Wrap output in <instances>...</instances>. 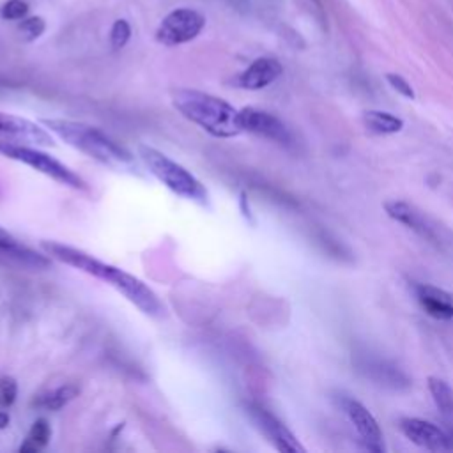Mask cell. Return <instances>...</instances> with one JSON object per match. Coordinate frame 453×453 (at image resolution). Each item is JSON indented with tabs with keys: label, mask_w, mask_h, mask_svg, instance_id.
<instances>
[{
	"label": "cell",
	"mask_w": 453,
	"mask_h": 453,
	"mask_svg": "<svg viewBox=\"0 0 453 453\" xmlns=\"http://www.w3.org/2000/svg\"><path fill=\"white\" fill-rule=\"evenodd\" d=\"M39 246L42 248L44 255H48L50 258H55L69 267H74L85 274H90L108 283L110 287L119 290L129 303H133L142 313L154 319H161L166 313V308L163 301L157 297V294L149 285H145L140 278L126 273L124 269L106 264L80 248H74L58 241L44 239L39 242Z\"/></svg>",
	"instance_id": "6da1fadb"
},
{
	"label": "cell",
	"mask_w": 453,
	"mask_h": 453,
	"mask_svg": "<svg viewBox=\"0 0 453 453\" xmlns=\"http://www.w3.org/2000/svg\"><path fill=\"white\" fill-rule=\"evenodd\" d=\"M42 126L67 145L110 168H134V156L96 126L69 119H42Z\"/></svg>",
	"instance_id": "7a4b0ae2"
},
{
	"label": "cell",
	"mask_w": 453,
	"mask_h": 453,
	"mask_svg": "<svg viewBox=\"0 0 453 453\" xmlns=\"http://www.w3.org/2000/svg\"><path fill=\"white\" fill-rule=\"evenodd\" d=\"M172 104L184 119L214 138H234L242 133L239 110L223 97L195 88H177L172 92Z\"/></svg>",
	"instance_id": "3957f363"
},
{
	"label": "cell",
	"mask_w": 453,
	"mask_h": 453,
	"mask_svg": "<svg viewBox=\"0 0 453 453\" xmlns=\"http://www.w3.org/2000/svg\"><path fill=\"white\" fill-rule=\"evenodd\" d=\"M138 157L142 159L149 173L156 177L173 195L191 200L198 205L209 203V191L205 189V186L180 163L173 161L172 157L150 145H140Z\"/></svg>",
	"instance_id": "277c9868"
},
{
	"label": "cell",
	"mask_w": 453,
	"mask_h": 453,
	"mask_svg": "<svg viewBox=\"0 0 453 453\" xmlns=\"http://www.w3.org/2000/svg\"><path fill=\"white\" fill-rule=\"evenodd\" d=\"M0 154L4 157L19 161L30 168H34L35 172L57 180L62 186L73 188V189H80V191H87L88 184L87 180L78 175L73 168H69L67 165H64L62 161H58L57 157L46 154L44 150L32 147V143H23V142H16L5 136H0Z\"/></svg>",
	"instance_id": "5b68a950"
},
{
	"label": "cell",
	"mask_w": 453,
	"mask_h": 453,
	"mask_svg": "<svg viewBox=\"0 0 453 453\" xmlns=\"http://www.w3.org/2000/svg\"><path fill=\"white\" fill-rule=\"evenodd\" d=\"M205 27V18L195 9L179 7L170 11L156 28V41L163 46H179L193 41Z\"/></svg>",
	"instance_id": "8992f818"
},
{
	"label": "cell",
	"mask_w": 453,
	"mask_h": 453,
	"mask_svg": "<svg viewBox=\"0 0 453 453\" xmlns=\"http://www.w3.org/2000/svg\"><path fill=\"white\" fill-rule=\"evenodd\" d=\"M237 119H239V126H241L242 133H253V134L264 136L267 140L278 142L281 145L292 143V134H290L288 127L285 126V122L265 110L246 106V108L239 110Z\"/></svg>",
	"instance_id": "52a82bcc"
},
{
	"label": "cell",
	"mask_w": 453,
	"mask_h": 453,
	"mask_svg": "<svg viewBox=\"0 0 453 453\" xmlns=\"http://www.w3.org/2000/svg\"><path fill=\"white\" fill-rule=\"evenodd\" d=\"M400 430L418 448L428 451H444L453 448L451 437L432 421L421 418H402Z\"/></svg>",
	"instance_id": "ba28073f"
},
{
	"label": "cell",
	"mask_w": 453,
	"mask_h": 453,
	"mask_svg": "<svg viewBox=\"0 0 453 453\" xmlns=\"http://www.w3.org/2000/svg\"><path fill=\"white\" fill-rule=\"evenodd\" d=\"M250 414L255 421V425L260 428V432L273 442V446L285 453H304L303 444L297 441V437L269 411L251 405Z\"/></svg>",
	"instance_id": "9c48e42d"
},
{
	"label": "cell",
	"mask_w": 453,
	"mask_h": 453,
	"mask_svg": "<svg viewBox=\"0 0 453 453\" xmlns=\"http://www.w3.org/2000/svg\"><path fill=\"white\" fill-rule=\"evenodd\" d=\"M342 407H343L345 414L349 416L350 423L354 425V428L357 430L366 449L380 453L384 449L382 432H380L379 423L373 418V414L361 402H357L354 398H343Z\"/></svg>",
	"instance_id": "30bf717a"
},
{
	"label": "cell",
	"mask_w": 453,
	"mask_h": 453,
	"mask_svg": "<svg viewBox=\"0 0 453 453\" xmlns=\"http://www.w3.org/2000/svg\"><path fill=\"white\" fill-rule=\"evenodd\" d=\"M0 136L41 147L55 145L53 136L48 133L46 127H41L32 120L4 111H0Z\"/></svg>",
	"instance_id": "8fae6325"
},
{
	"label": "cell",
	"mask_w": 453,
	"mask_h": 453,
	"mask_svg": "<svg viewBox=\"0 0 453 453\" xmlns=\"http://www.w3.org/2000/svg\"><path fill=\"white\" fill-rule=\"evenodd\" d=\"M283 73L280 60L273 57H260L253 60L237 78L235 85L244 90H260L276 81Z\"/></svg>",
	"instance_id": "7c38bea8"
},
{
	"label": "cell",
	"mask_w": 453,
	"mask_h": 453,
	"mask_svg": "<svg viewBox=\"0 0 453 453\" xmlns=\"http://www.w3.org/2000/svg\"><path fill=\"white\" fill-rule=\"evenodd\" d=\"M421 308L437 320H453V296L432 285L419 283L414 287Z\"/></svg>",
	"instance_id": "4fadbf2b"
},
{
	"label": "cell",
	"mask_w": 453,
	"mask_h": 453,
	"mask_svg": "<svg viewBox=\"0 0 453 453\" xmlns=\"http://www.w3.org/2000/svg\"><path fill=\"white\" fill-rule=\"evenodd\" d=\"M384 211L391 219L405 225L407 228L414 230L421 237L434 239L432 226L426 223L423 214L411 203H407L403 200H388V202H384Z\"/></svg>",
	"instance_id": "5bb4252c"
},
{
	"label": "cell",
	"mask_w": 453,
	"mask_h": 453,
	"mask_svg": "<svg viewBox=\"0 0 453 453\" xmlns=\"http://www.w3.org/2000/svg\"><path fill=\"white\" fill-rule=\"evenodd\" d=\"M0 251L7 253L9 257H14L18 260H21L23 264L28 265H35V267H46L50 264L48 255H39L35 251H32L28 246H25L21 241H18L11 232H7L5 228H2L0 225Z\"/></svg>",
	"instance_id": "9a60e30c"
},
{
	"label": "cell",
	"mask_w": 453,
	"mask_h": 453,
	"mask_svg": "<svg viewBox=\"0 0 453 453\" xmlns=\"http://www.w3.org/2000/svg\"><path fill=\"white\" fill-rule=\"evenodd\" d=\"M78 395H80V388L76 384H64L37 395L34 400V405L42 411H60L69 402H73Z\"/></svg>",
	"instance_id": "2e32d148"
},
{
	"label": "cell",
	"mask_w": 453,
	"mask_h": 453,
	"mask_svg": "<svg viewBox=\"0 0 453 453\" xmlns=\"http://www.w3.org/2000/svg\"><path fill=\"white\" fill-rule=\"evenodd\" d=\"M363 124L368 131L377 134H395L403 129V120L400 117L382 110L363 111Z\"/></svg>",
	"instance_id": "e0dca14e"
},
{
	"label": "cell",
	"mask_w": 453,
	"mask_h": 453,
	"mask_svg": "<svg viewBox=\"0 0 453 453\" xmlns=\"http://www.w3.org/2000/svg\"><path fill=\"white\" fill-rule=\"evenodd\" d=\"M428 391L444 416H453V389L451 386L439 377H428Z\"/></svg>",
	"instance_id": "ac0fdd59"
},
{
	"label": "cell",
	"mask_w": 453,
	"mask_h": 453,
	"mask_svg": "<svg viewBox=\"0 0 453 453\" xmlns=\"http://www.w3.org/2000/svg\"><path fill=\"white\" fill-rule=\"evenodd\" d=\"M51 437V426L46 419H37L32 423L23 444L19 446V451H39L46 448Z\"/></svg>",
	"instance_id": "d6986e66"
},
{
	"label": "cell",
	"mask_w": 453,
	"mask_h": 453,
	"mask_svg": "<svg viewBox=\"0 0 453 453\" xmlns=\"http://www.w3.org/2000/svg\"><path fill=\"white\" fill-rule=\"evenodd\" d=\"M46 30V21L41 16H30V18H23L19 27H18V34L25 42H32L35 39H39Z\"/></svg>",
	"instance_id": "ffe728a7"
},
{
	"label": "cell",
	"mask_w": 453,
	"mask_h": 453,
	"mask_svg": "<svg viewBox=\"0 0 453 453\" xmlns=\"http://www.w3.org/2000/svg\"><path fill=\"white\" fill-rule=\"evenodd\" d=\"M131 39V25L126 19H115L110 30V44L113 50H122Z\"/></svg>",
	"instance_id": "44dd1931"
},
{
	"label": "cell",
	"mask_w": 453,
	"mask_h": 453,
	"mask_svg": "<svg viewBox=\"0 0 453 453\" xmlns=\"http://www.w3.org/2000/svg\"><path fill=\"white\" fill-rule=\"evenodd\" d=\"M28 12V4L25 0H7L0 7V18L7 21H18L23 19Z\"/></svg>",
	"instance_id": "7402d4cb"
},
{
	"label": "cell",
	"mask_w": 453,
	"mask_h": 453,
	"mask_svg": "<svg viewBox=\"0 0 453 453\" xmlns=\"http://www.w3.org/2000/svg\"><path fill=\"white\" fill-rule=\"evenodd\" d=\"M18 395V382L9 377L4 375L0 377V409H9Z\"/></svg>",
	"instance_id": "603a6c76"
},
{
	"label": "cell",
	"mask_w": 453,
	"mask_h": 453,
	"mask_svg": "<svg viewBox=\"0 0 453 453\" xmlns=\"http://www.w3.org/2000/svg\"><path fill=\"white\" fill-rule=\"evenodd\" d=\"M386 80H388V83L391 85V88L396 90L400 96H403V97H407V99H414V97H416L414 88L411 87V83H409L403 76H400V74H396V73H388V74H386Z\"/></svg>",
	"instance_id": "cb8c5ba5"
},
{
	"label": "cell",
	"mask_w": 453,
	"mask_h": 453,
	"mask_svg": "<svg viewBox=\"0 0 453 453\" xmlns=\"http://www.w3.org/2000/svg\"><path fill=\"white\" fill-rule=\"evenodd\" d=\"M9 421H11V416L5 409H0V430L7 428L9 426Z\"/></svg>",
	"instance_id": "d4e9b609"
}]
</instances>
